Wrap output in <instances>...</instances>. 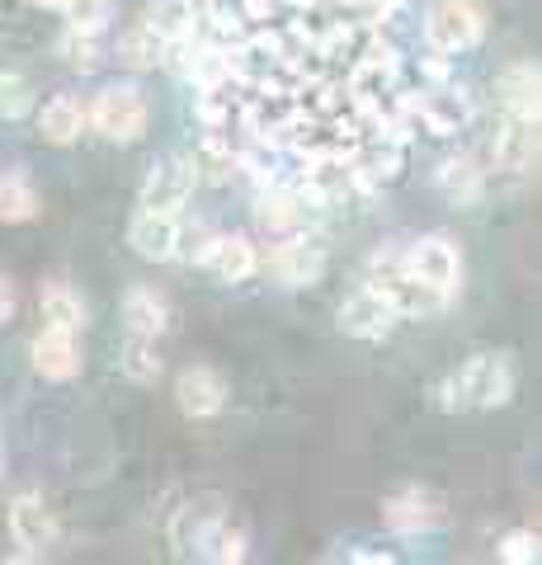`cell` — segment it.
<instances>
[{
  "mask_svg": "<svg viewBox=\"0 0 542 565\" xmlns=\"http://www.w3.org/2000/svg\"><path fill=\"white\" fill-rule=\"evenodd\" d=\"M514 396V363L504 353H477L439 382L444 411H496Z\"/></svg>",
  "mask_w": 542,
  "mask_h": 565,
  "instance_id": "1",
  "label": "cell"
},
{
  "mask_svg": "<svg viewBox=\"0 0 542 565\" xmlns=\"http://www.w3.org/2000/svg\"><path fill=\"white\" fill-rule=\"evenodd\" d=\"M373 288L387 297L396 316H415V321H425V316H439L448 307V297L439 288H429V282H419L406 259L401 255H373Z\"/></svg>",
  "mask_w": 542,
  "mask_h": 565,
  "instance_id": "2",
  "label": "cell"
},
{
  "mask_svg": "<svg viewBox=\"0 0 542 565\" xmlns=\"http://www.w3.org/2000/svg\"><path fill=\"white\" fill-rule=\"evenodd\" d=\"M396 118H401V128H425L434 137H453L471 122V99L463 90H453V85H439V90L396 99Z\"/></svg>",
  "mask_w": 542,
  "mask_h": 565,
  "instance_id": "3",
  "label": "cell"
},
{
  "mask_svg": "<svg viewBox=\"0 0 542 565\" xmlns=\"http://www.w3.org/2000/svg\"><path fill=\"white\" fill-rule=\"evenodd\" d=\"M486 33V14L477 0H434V10L425 14V43L439 57H458V52L477 47Z\"/></svg>",
  "mask_w": 542,
  "mask_h": 565,
  "instance_id": "4",
  "label": "cell"
},
{
  "mask_svg": "<svg viewBox=\"0 0 542 565\" xmlns=\"http://www.w3.org/2000/svg\"><path fill=\"white\" fill-rule=\"evenodd\" d=\"M85 118L95 122V132L104 141H124L128 147V141L147 132V95L137 85H104Z\"/></svg>",
  "mask_w": 542,
  "mask_h": 565,
  "instance_id": "5",
  "label": "cell"
},
{
  "mask_svg": "<svg viewBox=\"0 0 542 565\" xmlns=\"http://www.w3.org/2000/svg\"><path fill=\"white\" fill-rule=\"evenodd\" d=\"M401 259H406V269L419 282L439 288L444 297L458 292V282H463V255H458V245H453L448 236H419Z\"/></svg>",
  "mask_w": 542,
  "mask_h": 565,
  "instance_id": "6",
  "label": "cell"
},
{
  "mask_svg": "<svg viewBox=\"0 0 542 565\" xmlns=\"http://www.w3.org/2000/svg\"><path fill=\"white\" fill-rule=\"evenodd\" d=\"M444 519H448L444 494L419 490V486L401 490V494H392V500L382 504V523H387L392 533H401V537H425V533H434V527H444Z\"/></svg>",
  "mask_w": 542,
  "mask_h": 565,
  "instance_id": "7",
  "label": "cell"
},
{
  "mask_svg": "<svg viewBox=\"0 0 542 565\" xmlns=\"http://www.w3.org/2000/svg\"><path fill=\"white\" fill-rule=\"evenodd\" d=\"M396 321L401 316L392 311V302L373 288V282H363V288H354L340 302V330L349 340H387Z\"/></svg>",
  "mask_w": 542,
  "mask_h": 565,
  "instance_id": "8",
  "label": "cell"
},
{
  "mask_svg": "<svg viewBox=\"0 0 542 565\" xmlns=\"http://www.w3.org/2000/svg\"><path fill=\"white\" fill-rule=\"evenodd\" d=\"M226 514L222 494H194V500H184L180 509H174L170 519V546L174 556L189 561V556H203V542L208 533H213V523Z\"/></svg>",
  "mask_w": 542,
  "mask_h": 565,
  "instance_id": "9",
  "label": "cell"
},
{
  "mask_svg": "<svg viewBox=\"0 0 542 565\" xmlns=\"http://www.w3.org/2000/svg\"><path fill=\"white\" fill-rule=\"evenodd\" d=\"M194 166L184 161V156H170V161H156L142 180V207L147 212H170V217H180V207L189 203V193H194Z\"/></svg>",
  "mask_w": 542,
  "mask_h": 565,
  "instance_id": "10",
  "label": "cell"
},
{
  "mask_svg": "<svg viewBox=\"0 0 542 565\" xmlns=\"http://www.w3.org/2000/svg\"><path fill=\"white\" fill-rule=\"evenodd\" d=\"M491 156H496V166H500V170L523 174V170L538 161V122H533V118H523V114L500 109L496 137H491Z\"/></svg>",
  "mask_w": 542,
  "mask_h": 565,
  "instance_id": "11",
  "label": "cell"
},
{
  "mask_svg": "<svg viewBox=\"0 0 542 565\" xmlns=\"http://www.w3.org/2000/svg\"><path fill=\"white\" fill-rule=\"evenodd\" d=\"M174 405H180L184 419H213L226 405V377L217 367H184L180 382H174Z\"/></svg>",
  "mask_w": 542,
  "mask_h": 565,
  "instance_id": "12",
  "label": "cell"
},
{
  "mask_svg": "<svg viewBox=\"0 0 542 565\" xmlns=\"http://www.w3.org/2000/svg\"><path fill=\"white\" fill-rule=\"evenodd\" d=\"M269 274L284 282V288H311L326 274V250L307 236H288L278 250L269 255Z\"/></svg>",
  "mask_w": 542,
  "mask_h": 565,
  "instance_id": "13",
  "label": "cell"
},
{
  "mask_svg": "<svg viewBox=\"0 0 542 565\" xmlns=\"http://www.w3.org/2000/svg\"><path fill=\"white\" fill-rule=\"evenodd\" d=\"M128 245L137 259H151V264H166L174 259V250H180V222L170 217V212H137V217L128 222Z\"/></svg>",
  "mask_w": 542,
  "mask_h": 565,
  "instance_id": "14",
  "label": "cell"
},
{
  "mask_svg": "<svg viewBox=\"0 0 542 565\" xmlns=\"http://www.w3.org/2000/svg\"><path fill=\"white\" fill-rule=\"evenodd\" d=\"M10 533L24 546V556H43L52 542H57V523H52V509L39 494H14L10 500Z\"/></svg>",
  "mask_w": 542,
  "mask_h": 565,
  "instance_id": "15",
  "label": "cell"
},
{
  "mask_svg": "<svg viewBox=\"0 0 542 565\" xmlns=\"http://www.w3.org/2000/svg\"><path fill=\"white\" fill-rule=\"evenodd\" d=\"M33 367H39V377H47V382H72L81 373V340H76V330L43 326L39 340H33Z\"/></svg>",
  "mask_w": 542,
  "mask_h": 565,
  "instance_id": "16",
  "label": "cell"
},
{
  "mask_svg": "<svg viewBox=\"0 0 542 565\" xmlns=\"http://www.w3.org/2000/svg\"><path fill=\"white\" fill-rule=\"evenodd\" d=\"M142 24L166 47L170 43H189V39H194V29H199V6H194V0H147Z\"/></svg>",
  "mask_w": 542,
  "mask_h": 565,
  "instance_id": "17",
  "label": "cell"
},
{
  "mask_svg": "<svg viewBox=\"0 0 542 565\" xmlns=\"http://www.w3.org/2000/svg\"><path fill=\"white\" fill-rule=\"evenodd\" d=\"M538 90H542V76H538V66L533 62H514V66H504L500 71V81H496V95H500V109H510V114H523V118H533L538 122Z\"/></svg>",
  "mask_w": 542,
  "mask_h": 565,
  "instance_id": "18",
  "label": "cell"
},
{
  "mask_svg": "<svg viewBox=\"0 0 542 565\" xmlns=\"http://www.w3.org/2000/svg\"><path fill=\"white\" fill-rule=\"evenodd\" d=\"M203 269H213L222 282H246L259 269V255H255V241L251 236H217L213 250H208Z\"/></svg>",
  "mask_w": 542,
  "mask_h": 565,
  "instance_id": "19",
  "label": "cell"
},
{
  "mask_svg": "<svg viewBox=\"0 0 542 565\" xmlns=\"http://www.w3.org/2000/svg\"><path fill=\"white\" fill-rule=\"evenodd\" d=\"M39 132L52 147H72V141L85 132V104L76 95H52L39 109Z\"/></svg>",
  "mask_w": 542,
  "mask_h": 565,
  "instance_id": "20",
  "label": "cell"
},
{
  "mask_svg": "<svg viewBox=\"0 0 542 565\" xmlns=\"http://www.w3.org/2000/svg\"><path fill=\"white\" fill-rule=\"evenodd\" d=\"M124 321H128V334H166L170 330V307L166 297L156 288H128L124 297Z\"/></svg>",
  "mask_w": 542,
  "mask_h": 565,
  "instance_id": "21",
  "label": "cell"
},
{
  "mask_svg": "<svg viewBox=\"0 0 542 565\" xmlns=\"http://www.w3.org/2000/svg\"><path fill=\"white\" fill-rule=\"evenodd\" d=\"M246 552H251V527H246V519H236L232 509H226V514L213 523L208 542H203V556L217 561V565H241Z\"/></svg>",
  "mask_w": 542,
  "mask_h": 565,
  "instance_id": "22",
  "label": "cell"
},
{
  "mask_svg": "<svg viewBox=\"0 0 542 565\" xmlns=\"http://www.w3.org/2000/svg\"><path fill=\"white\" fill-rule=\"evenodd\" d=\"M39 316L43 326H57V330H85V302L76 288H66V282H47L39 292Z\"/></svg>",
  "mask_w": 542,
  "mask_h": 565,
  "instance_id": "23",
  "label": "cell"
},
{
  "mask_svg": "<svg viewBox=\"0 0 542 565\" xmlns=\"http://www.w3.org/2000/svg\"><path fill=\"white\" fill-rule=\"evenodd\" d=\"M161 353H156V340L151 334H128V344L118 349V373H124L128 382L137 386H151V382H161Z\"/></svg>",
  "mask_w": 542,
  "mask_h": 565,
  "instance_id": "24",
  "label": "cell"
},
{
  "mask_svg": "<svg viewBox=\"0 0 542 565\" xmlns=\"http://www.w3.org/2000/svg\"><path fill=\"white\" fill-rule=\"evenodd\" d=\"M439 189H444V199H453V203H477L481 193H486V170H477V161H448L444 170H439Z\"/></svg>",
  "mask_w": 542,
  "mask_h": 565,
  "instance_id": "25",
  "label": "cell"
},
{
  "mask_svg": "<svg viewBox=\"0 0 542 565\" xmlns=\"http://www.w3.org/2000/svg\"><path fill=\"white\" fill-rule=\"evenodd\" d=\"M259 226L274 236L297 232L302 226V193H288V189H274L259 199Z\"/></svg>",
  "mask_w": 542,
  "mask_h": 565,
  "instance_id": "26",
  "label": "cell"
},
{
  "mask_svg": "<svg viewBox=\"0 0 542 565\" xmlns=\"http://www.w3.org/2000/svg\"><path fill=\"white\" fill-rule=\"evenodd\" d=\"M39 217V193L24 174H0V222H33Z\"/></svg>",
  "mask_w": 542,
  "mask_h": 565,
  "instance_id": "27",
  "label": "cell"
},
{
  "mask_svg": "<svg viewBox=\"0 0 542 565\" xmlns=\"http://www.w3.org/2000/svg\"><path fill=\"white\" fill-rule=\"evenodd\" d=\"M161 52H166V43L156 39L147 24H137V29H128L124 39H118V62H124L128 71H151L156 62H161Z\"/></svg>",
  "mask_w": 542,
  "mask_h": 565,
  "instance_id": "28",
  "label": "cell"
},
{
  "mask_svg": "<svg viewBox=\"0 0 542 565\" xmlns=\"http://www.w3.org/2000/svg\"><path fill=\"white\" fill-rule=\"evenodd\" d=\"M33 109V85L14 71H0V118L6 122H20Z\"/></svg>",
  "mask_w": 542,
  "mask_h": 565,
  "instance_id": "29",
  "label": "cell"
},
{
  "mask_svg": "<svg viewBox=\"0 0 542 565\" xmlns=\"http://www.w3.org/2000/svg\"><path fill=\"white\" fill-rule=\"evenodd\" d=\"M57 52H62V57L72 62V66L91 71V66L99 62V33H95V29H72V24H66V33H62Z\"/></svg>",
  "mask_w": 542,
  "mask_h": 565,
  "instance_id": "30",
  "label": "cell"
},
{
  "mask_svg": "<svg viewBox=\"0 0 542 565\" xmlns=\"http://www.w3.org/2000/svg\"><path fill=\"white\" fill-rule=\"evenodd\" d=\"M57 10L66 14V24L72 29H104L114 14V0H57Z\"/></svg>",
  "mask_w": 542,
  "mask_h": 565,
  "instance_id": "31",
  "label": "cell"
},
{
  "mask_svg": "<svg viewBox=\"0 0 542 565\" xmlns=\"http://www.w3.org/2000/svg\"><path fill=\"white\" fill-rule=\"evenodd\" d=\"M496 556L504 565H533L542 556V542H538L533 527H519V533H504V542L496 546Z\"/></svg>",
  "mask_w": 542,
  "mask_h": 565,
  "instance_id": "32",
  "label": "cell"
},
{
  "mask_svg": "<svg viewBox=\"0 0 542 565\" xmlns=\"http://www.w3.org/2000/svg\"><path fill=\"white\" fill-rule=\"evenodd\" d=\"M213 241H217V232H208V226H180V250L174 255H184V259H194V264H203L208 259V250H213Z\"/></svg>",
  "mask_w": 542,
  "mask_h": 565,
  "instance_id": "33",
  "label": "cell"
},
{
  "mask_svg": "<svg viewBox=\"0 0 542 565\" xmlns=\"http://www.w3.org/2000/svg\"><path fill=\"white\" fill-rule=\"evenodd\" d=\"M14 307H20V297H14V282L0 278V326L14 321Z\"/></svg>",
  "mask_w": 542,
  "mask_h": 565,
  "instance_id": "34",
  "label": "cell"
},
{
  "mask_svg": "<svg viewBox=\"0 0 542 565\" xmlns=\"http://www.w3.org/2000/svg\"><path fill=\"white\" fill-rule=\"evenodd\" d=\"M349 561H359V565H392L396 556L392 552H349Z\"/></svg>",
  "mask_w": 542,
  "mask_h": 565,
  "instance_id": "35",
  "label": "cell"
},
{
  "mask_svg": "<svg viewBox=\"0 0 542 565\" xmlns=\"http://www.w3.org/2000/svg\"><path fill=\"white\" fill-rule=\"evenodd\" d=\"M194 6H199V10H213V6H217V0H194Z\"/></svg>",
  "mask_w": 542,
  "mask_h": 565,
  "instance_id": "36",
  "label": "cell"
},
{
  "mask_svg": "<svg viewBox=\"0 0 542 565\" xmlns=\"http://www.w3.org/2000/svg\"><path fill=\"white\" fill-rule=\"evenodd\" d=\"M0 471H6V444H0Z\"/></svg>",
  "mask_w": 542,
  "mask_h": 565,
  "instance_id": "37",
  "label": "cell"
},
{
  "mask_svg": "<svg viewBox=\"0 0 542 565\" xmlns=\"http://www.w3.org/2000/svg\"><path fill=\"white\" fill-rule=\"evenodd\" d=\"M33 6H57V0H33Z\"/></svg>",
  "mask_w": 542,
  "mask_h": 565,
  "instance_id": "38",
  "label": "cell"
}]
</instances>
